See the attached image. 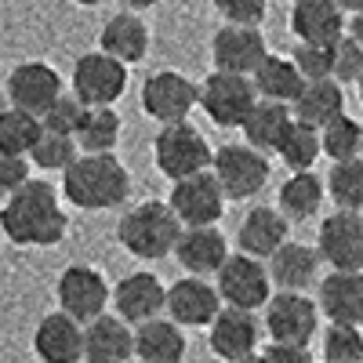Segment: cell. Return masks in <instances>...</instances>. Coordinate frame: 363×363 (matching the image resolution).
Segmentation results:
<instances>
[{"label": "cell", "instance_id": "ee69618b", "mask_svg": "<svg viewBox=\"0 0 363 363\" xmlns=\"http://www.w3.org/2000/svg\"><path fill=\"white\" fill-rule=\"evenodd\" d=\"M258 356L262 363H316L309 345H287V342H269Z\"/></svg>", "mask_w": 363, "mask_h": 363}, {"label": "cell", "instance_id": "d590c367", "mask_svg": "<svg viewBox=\"0 0 363 363\" xmlns=\"http://www.w3.org/2000/svg\"><path fill=\"white\" fill-rule=\"evenodd\" d=\"M327 196L335 200L338 211H356V215H363V157L330 167Z\"/></svg>", "mask_w": 363, "mask_h": 363}, {"label": "cell", "instance_id": "d4e9b609", "mask_svg": "<svg viewBox=\"0 0 363 363\" xmlns=\"http://www.w3.org/2000/svg\"><path fill=\"white\" fill-rule=\"evenodd\" d=\"M99 51L120 58L124 66H138L149 55V26L135 11H116L99 33Z\"/></svg>", "mask_w": 363, "mask_h": 363}, {"label": "cell", "instance_id": "8d00e7d4", "mask_svg": "<svg viewBox=\"0 0 363 363\" xmlns=\"http://www.w3.org/2000/svg\"><path fill=\"white\" fill-rule=\"evenodd\" d=\"M80 157V145L73 135H55V131H44L40 142L33 145V153H29V160H33V167L40 171H69Z\"/></svg>", "mask_w": 363, "mask_h": 363}, {"label": "cell", "instance_id": "44dd1931", "mask_svg": "<svg viewBox=\"0 0 363 363\" xmlns=\"http://www.w3.org/2000/svg\"><path fill=\"white\" fill-rule=\"evenodd\" d=\"M345 29L349 22L338 0H298L291 8V33L298 44H338Z\"/></svg>", "mask_w": 363, "mask_h": 363}, {"label": "cell", "instance_id": "681fc988", "mask_svg": "<svg viewBox=\"0 0 363 363\" xmlns=\"http://www.w3.org/2000/svg\"><path fill=\"white\" fill-rule=\"evenodd\" d=\"M4 109H11V99H8V91H4V95H0V113H4Z\"/></svg>", "mask_w": 363, "mask_h": 363}, {"label": "cell", "instance_id": "f1b7e54d", "mask_svg": "<svg viewBox=\"0 0 363 363\" xmlns=\"http://www.w3.org/2000/svg\"><path fill=\"white\" fill-rule=\"evenodd\" d=\"M255 91L262 102H280V106H294L298 95L306 91V77L298 73L294 58H280V55H269L265 62L255 69Z\"/></svg>", "mask_w": 363, "mask_h": 363}, {"label": "cell", "instance_id": "ffe728a7", "mask_svg": "<svg viewBox=\"0 0 363 363\" xmlns=\"http://www.w3.org/2000/svg\"><path fill=\"white\" fill-rule=\"evenodd\" d=\"M174 258L189 277H218V269L229 262V240L218 225H186Z\"/></svg>", "mask_w": 363, "mask_h": 363}, {"label": "cell", "instance_id": "6da1fadb", "mask_svg": "<svg viewBox=\"0 0 363 363\" xmlns=\"http://www.w3.org/2000/svg\"><path fill=\"white\" fill-rule=\"evenodd\" d=\"M66 207L44 178H29L11 200L0 203V233L15 247H55L66 240Z\"/></svg>", "mask_w": 363, "mask_h": 363}, {"label": "cell", "instance_id": "484cf974", "mask_svg": "<svg viewBox=\"0 0 363 363\" xmlns=\"http://www.w3.org/2000/svg\"><path fill=\"white\" fill-rule=\"evenodd\" d=\"M320 251L309 247V244H287L272 255L265 265H269V277H272V287L277 291H306L309 284H316L320 277Z\"/></svg>", "mask_w": 363, "mask_h": 363}, {"label": "cell", "instance_id": "60d3db41", "mask_svg": "<svg viewBox=\"0 0 363 363\" xmlns=\"http://www.w3.org/2000/svg\"><path fill=\"white\" fill-rule=\"evenodd\" d=\"M359 77H363V44L345 33L335 44V80L345 87V84H359Z\"/></svg>", "mask_w": 363, "mask_h": 363}, {"label": "cell", "instance_id": "277c9868", "mask_svg": "<svg viewBox=\"0 0 363 363\" xmlns=\"http://www.w3.org/2000/svg\"><path fill=\"white\" fill-rule=\"evenodd\" d=\"M153 160H157V171L164 178L182 182V178L211 171V164H215V149H211L207 138L186 120V124L160 128V135L153 142Z\"/></svg>", "mask_w": 363, "mask_h": 363}, {"label": "cell", "instance_id": "7bdbcfd3", "mask_svg": "<svg viewBox=\"0 0 363 363\" xmlns=\"http://www.w3.org/2000/svg\"><path fill=\"white\" fill-rule=\"evenodd\" d=\"M33 160L29 157H8V153H0V200H11L22 186L33 174Z\"/></svg>", "mask_w": 363, "mask_h": 363}, {"label": "cell", "instance_id": "bcb514c9", "mask_svg": "<svg viewBox=\"0 0 363 363\" xmlns=\"http://www.w3.org/2000/svg\"><path fill=\"white\" fill-rule=\"evenodd\" d=\"M349 37H356V40L363 44V11L352 15V22H349Z\"/></svg>", "mask_w": 363, "mask_h": 363}, {"label": "cell", "instance_id": "f546056e", "mask_svg": "<svg viewBox=\"0 0 363 363\" xmlns=\"http://www.w3.org/2000/svg\"><path fill=\"white\" fill-rule=\"evenodd\" d=\"M298 124H309V128H327L335 116L345 113V91L338 80H313L306 84V91L298 95V102L291 106Z\"/></svg>", "mask_w": 363, "mask_h": 363}, {"label": "cell", "instance_id": "f6af8a7d", "mask_svg": "<svg viewBox=\"0 0 363 363\" xmlns=\"http://www.w3.org/2000/svg\"><path fill=\"white\" fill-rule=\"evenodd\" d=\"M120 4H124V11H149V8H157L160 4V0H120Z\"/></svg>", "mask_w": 363, "mask_h": 363}, {"label": "cell", "instance_id": "f5cc1de1", "mask_svg": "<svg viewBox=\"0 0 363 363\" xmlns=\"http://www.w3.org/2000/svg\"><path fill=\"white\" fill-rule=\"evenodd\" d=\"M294 4H298V0H294Z\"/></svg>", "mask_w": 363, "mask_h": 363}, {"label": "cell", "instance_id": "3957f363", "mask_svg": "<svg viewBox=\"0 0 363 363\" xmlns=\"http://www.w3.org/2000/svg\"><path fill=\"white\" fill-rule=\"evenodd\" d=\"M182 233V218L171 211V203H160V200H145V203H135L124 218L116 222V240L131 258H142V262H160L167 255H174Z\"/></svg>", "mask_w": 363, "mask_h": 363}, {"label": "cell", "instance_id": "4dcf8cb0", "mask_svg": "<svg viewBox=\"0 0 363 363\" xmlns=\"http://www.w3.org/2000/svg\"><path fill=\"white\" fill-rule=\"evenodd\" d=\"M323 200H327V182L316 171H294L280 186V211L291 222L313 218Z\"/></svg>", "mask_w": 363, "mask_h": 363}, {"label": "cell", "instance_id": "816d5d0a", "mask_svg": "<svg viewBox=\"0 0 363 363\" xmlns=\"http://www.w3.org/2000/svg\"><path fill=\"white\" fill-rule=\"evenodd\" d=\"M356 87H359V102H363V77H359V84H356Z\"/></svg>", "mask_w": 363, "mask_h": 363}, {"label": "cell", "instance_id": "ab89813d", "mask_svg": "<svg viewBox=\"0 0 363 363\" xmlns=\"http://www.w3.org/2000/svg\"><path fill=\"white\" fill-rule=\"evenodd\" d=\"M84 113H87V106L73 95V91H66V95L58 99L48 113H44V131H55V135H73V138H77V128H80Z\"/></svg>", "mask_w": 363, "mask_h": 363}, {"label": "cell", "instance_id": "4316f807", "mask_svg": "<svg viewBox=\"0 0 363 363\" xmlns=\"http://www.w3.org/2000/svg\"><path fill=\"white\" fill-rule=\"evenodd\" d=\"M135 356L142 363H182L186 359V327L171 316H157L135 327Z\"/></svg>", "mask_w": 363, "mask_h": 363}, {"label": "cell", "instance_id": "83f0119b", "mask_svg": "<svg viewBox=\"0 0 363 363\" xmlns=\"http://www.w3.org/2000/svg\"><path fill=\"white\" fill-rule=\"evenodd\" d=\"M294 128V113L291 106H280V102H262L251 109V116L244 120V138L247 145L262 149V153H280V145L287 138V131Z\"/></svg>", "mask_w": 363, "mask_h": 363}, {"label": "cell", "instance_id": "7a4b0ae2", "mask_svg": "<svg viewBox=\"0 0 363 363\" xmlns=\"http://www.w3.org/2000/svg\"><path fill=\"white\" fill-rule=\"evenodd\" d=\"M62 196L77 211H113L131 196V174L113 153H80L62 171Z\"/></svg>", "mask_w": 363, "mask_h": 363}, {"label": "cell", "instance_id": "ba28073f", "mask_svg": "<svg viewBox=\"0 0 363 363\" xmlns=\"http://www.w3.org/2000/svg\"><path fill=\"white\" fill-rule=\"evenodd\" d=\"M196 106H200V84L178 69H160L142 84V109L145 116L160 120V128L186 124Z\"/></svg>", "mask_w": 363, "mask_h": 363}, {"label": "cell", "instance_id": "1f68e13d", "mask_svg": "<svg viewBox=\"0 0 363 363\" xmlns=\"http://www.w3.org/2000/svg\"><path fill=\"white\" fill-rule=\"evenodd\" d=\"M44 135V120L26 113V109H4L0 113V153L8 157H29L33 145L40 142Z\"/></svg>", "mask_w": 363, "mask_h": 363}, {"label": "cell", "instance_id": "f35d334b", "mask_svg": "<svg viewBox=\"0 0 363 363\" xmlns=\"http://www.w3.org/2000/svg\"><path fill=\"white\" fill-rule=\"evenodd\" d=\"M291 58H294L298 73L306 77V84L335 80V44H298Z\"/></svg>", "mask_w": 363, "mask_h": 363}, {"label": "cell", "instance_id": "7402d4cb", "mask_svg": "<svg viewBox=\"0 0 363 363\" xmlns=\"http://www.w3.org/2000/svg\"><path fill=\"white\" fill-rule=\"evenodd\" d=\"M287 240H291V218L277 207H251L236 229V247L262 262H269Z\"/></svg>", "mask_w": 363, "mask_h": 363}, {"label": "cell", "instance_id": "e0dca14e", "mask_svg": "<svg viewBox=\"0 0 363 363\" xmlns=\"http://www.w3.org/2000/svg\"><path fill=\"white\" fill-rule=\"evenodd\" d=\"M113 309L131 327H142L149 320H157L160 313H167V287L160 284L157 272H145V269L128 272V277L113 287Z\"/></svg>", "mask_w": 363, "mask_h": 363}, {"label": "cell", "instance_id": "2e32d148", "mask_svg": "<svg viewBox=\"0 0 363 363\" xmlns=\"http://www.w3.org/2000/svg\"><path fill=\"white\" fill-rule=\"evenodd\" d=\"M225 309V301L215 284H207L203 277H182L167 287V316L178 327H211Z\"/></svg>", "mask_w": 363, "mask_h": 363}, {"label": "cell", "instance_id": "e575fe53", "mask_svg": "<svg viewBox=\"0 0 363 363\" xmlns=\"http://www.w3.org/2000/svg\"><path fill=\"white\" fill-rule=\"evenodd\" d=\"M277 157L284 160V167H291V174L294 171H313L316 160L323 157V138H320L316 128L298 124V120H294V128L287 131V138H284Z\"/></svg>", "mask_w": 363, "mask_h": 363}, {"label": "cell", "instance_id": "836d02e7", "mask_svg": "<svg viewBox=\"0 0 363 363\" xmlns=\"http://www.w3.org/2000/svg\"><path fill=\"white\" fill-rule=\"evenodd\" d=\"M320 138H323V157H330V164H345V160L363 157V124L349 113L335 116L327 128H320Z\"/></svg>", "mask_w": 363, "mask_h": 363}, {"label": "cell", "instance_id": "8fae6325", "mask_svg": "<svg viewBox=\"0 0 363 363\" xmlns=\"http://www.w3.org/2000/svg\"><path fill=\"white\" fill-rule=\"evenodd\" d=\"M128 91V66L106 51H87L73 66V95L84 106H113Z\"/></svg>", "mask_w": 363, "mask_h": 363}, {"label": "cell", "instance_id": "4fadbf2b", "mask_svg": "<svg viewBox=\"0 0 363 363\" xmlns=\"http://www.w3.org/2000/svg\"><path fill=\"white\" fill-rule=\"evenodd\" d=\"M316 251L330 272H363V215L335 211L320 222Z\"/></svg>", "mask_w": 363, "mask_h": 363}, {"label": "cell", "instance_id": "603a6c76", "mask_svg": "<svg viewBox=\"0 0 363 363\" xmlns=\"http://www.w3.org/2000/svg\"><path fill=\"white\" fill-rule=\"evenodd\" d=\"M135 356V330L116 313L84 323V363H128Z\"/></svg>", "mask_w": 363, "mask_h": 363}, {"label": "cell", "instance_id": "d6a6232c", "mask_svg": "<svg viewBox=\"0 0 363 363\" xmlns=\"http://www.w3.org/2000/svg\"><path fill=\"white\" fill-rule=\"evenodd\" d=\"M116 142H120V116L113 113V106H87L77 128L80 153H113Z\"/></svg>", "mask_w": 363, "mask_h": 363}, {"label": "cell", "instance_id": "74e56055", "mask_svg": "<svg viewBox=\"0 0 363 363\" xmlns=\"http://www.w3.org/2000/svg\"><path fill=\"white\" fill-rule=\"evenodd\" d=\"M323 363H363V327L330 323L320 345Z\"/></svg>", "mask_w": 363, "mask_h": 363}, {"label": "cell", "instance_id": "7c38bea8", "mask_svg": "<svg viewBox=\"0 0 363 363\" xmlns=\"http://www.w3.org/2000/svg\"><path fill=\"white\" fill-rule=\"evenodd\" d=\"M225 189L215 178V171H203L193 178H182L171 186V211L182 218V225H218L225 215Z\"/></svg>", "mask_w": 363, "mask_h": 363}, {"label": "cell", "instance_id": "cb8c5ba5", "mask_svg": "<svg viewBox=\"0 0 363 363\" xmlns=\"http://www.w3.org/2000/svg\"><path fill=\"white\" fill-rule=\"evenodd\" d=\"M316 301L330 323L363 327V272H327Z\"/></svg>", "mask_w": 363, "mask_h": 363}, {"label": "cell", "instance_id": "52a82bcc", "mask_svg": "<svg viewBox=\"0 0 363 363\" xmlns=\"http://www.w3.org/2000/svg\"><path fill=\"white\" fill-rule=\"evenodd\" d=\"M320 301L306 291H277L265 306V330L272 342L287 345H309L320 330Z\"/></svg>", "mask_w": 363, "mask_h": 363}, {"label": "cell", "instance_id": "8992f818", "mask_svg": "<svg viewBox=\"0 0 363 363\" xmlns=\"http://www.w3.org/2000/svg\"><path fill=\"white\" fill-rule=\"evenodd\" d=\"M215 178L229 200H247L258 196L269 182V153L247 145V142H229L215 149V164H211Z\"/></svg>", "mask_w": 363, "mask_h": 363}, {"label": "cell", "instance_id": "7dc6e473", "mask_svg": "<svg viewBox=\"0 0 363 363\" xmlns=\"http://www.w3.org/2000/svg\"><path fill=\"white\" fill-rule=\"evenodd\" d=\"M338 4L345 8V15H359L363 11V0H338Z\"/></svg>", "mask_w": 363, "mask_h": 363}, {"label": "cell", "instance_id": "b9f144b4", "mask_svg": "<svg viewBox=\"0 0 363 363\" xmlns=\"http://www.w3.org/2000/svg\"><path fill=\"white\" fill-rule=\"evenodd\" d=\"M211 4H215V11L233 26H258L265 18L269 0H211Z\"/></svg>", "mask_w": 363, "mask_h": 363}, {"label": "cell", "instance_id": "9c48e42d", "mask_svg": "<svg viewBox=\"0 0 363 363\" xmlns=\"http://www.w3.org/2000/svg\"><path fill=\"white\" fill-rule=\"evenodd\" d=\"M218 294L229 309H265L269 298H272V277H269V265L262 258L251 255H229V262L218 269Z\"/></svg>", "mask_w": 363, "mask_h": 363}, {"label": "cell", "instance_id": "c3c4849f", "mask_svg": "<svg viewBox=\"0 0 363 363\" xmlns=\"http://www.w3.org/2000/svg\"><path fill=\"white\" fill-rule=\"evenodd\" d=\"M73 4H80V8H99V4H106V0H73Z\"/></svg>", "mask_w": 363, "mask_h": 363}, {"label": "cell", "instance_id": "ac0fdd59", "mask_svg": "<svg viewBox=\"0 0 363 363\" xmlns=\"http://www.w3.org/2000/svg\"><path fill=\"white\" fill-rule=\"evenodd\" d=\"M258 342H262V323L247 309H229L225 306L218 313V320L207 327V349H211V356H218L222 363L255 356Z\"/></svg>", "mask_w": 363, "mask_h": 363}, {"label": "cell", "instance_id": "30bf717a", "mask_svg": "<svg viewBox=\"0 0 363 363\" xmlns=\"http://www.w3.org/2000/svg\"><path fill=\"white\" fill-rule=\"evenodd\" d=\"M55 298H58V309L62 313H69L80 323H91V320L106 316L113 291L95 265H66L55 284Z\"/></svg>", "mask_w": 363, "mask_h": 363}, {"label": "cell", "instance_id": "5b68a950", "mask_svg": "<svg viewBox=\"0 0 363 363\" xmlns=\"http://www.w3.org/2000/svg\"><path fill=\"white\" fill-rule=\"evenodd\" d=\"M258 106V91L251 77H236V73H218L211 69L200 80V109L215 128H244V120Z\"/></svg>", "mask_w": 363, "mask_h": 363}, {"label": "cell", "instance_id": "f907efd6", "mask_svg": "<svg viewBox=\"0 0 363 363\" xmlns=\"http://www.w3.org/2000/svg\"><path fill=\"white\" fill-rule=\"evenodd\" d=\"M233 363H262V356L255 352V356H247V359H233Z\"/></svg>", "mask_w": 363, "mask_h": 363}, {"label": "cell", "instance_id": "9a60e30c", "mask_svg": "<svg viewBox=\"0 0 363 363\" xmlns=\"http://www.w3.org/2000/svg\"><path fill=\"white\" fill-rule=\"evenodd\" d=\"M8 99L15 109H26L44 120V113L66 95V80L58 77L55 66L48 62H18L11 73H8Z\"/></svg>", "mask_w": 363, "mask_h": 363}, {"label": "cell", "instance_id": "5bb4252c", "mask_svg": "<svg viewBox=\"0 0 363 363\" xmlns=\"http://www.w3.org/2000/svg\"><path fill=\"white\" fill-rule=\"evenodd\" d=\"M269 58L265 37L258 26H233L225 22L215 37H211V62L218 73L236 77H255V69Z\"/></svg>", "mask_w": 363, "mask_h": 363}, {"label": "cell", "instance_id": "d6986e66", "mask_svg": "<svg viewBox=\"0 0 363 363\" xmlns=\"http://www.w3.org/2000/svg\"><path fill=\"white\" fill-rule=\"evenodd\" d=\"M33 356L40 363H84V323L69 313H48L33 330Z\"/></svg>", "mask_w": 363, "mask_h": 363}]
</instances>
